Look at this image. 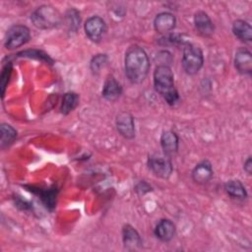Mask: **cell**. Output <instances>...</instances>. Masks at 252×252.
Wrapping results in <instances>:
<instances>
[{
    "mask_svg": "<svg viewBox=\"0 0 252 252\" xmlns=\"http://www.w3.org/2000/svg\"><path fill=\"white\" fill-rule=\"evenodd\" d=\"M101 94L108 101H115L122 94V87L112 75H108L105 79Z\"/></svg>",
    "mask_w": 252,
    "mask_h": 252,
    "instance_id": "obj_13",
    "label": "cell"
},
{
    "mask_svg": "<svg viewBox=\"0 0 252 252\" xmlns=\"http://www.w3.org/2000/svg\"><path fill=\"white\" fill-rule=\"evenodd\" d=\"M233 34L244 42L252 40V28L251 25L244 20H235L232 24Z\"/></svg>",
    "mask_w": 252,
    "mask_h": 252,
    "instance_id": "obj_18",
    "label": "cell"
},
{
    "mask_svg": "<svg viewBox=\"0 0 252 252\" xmlns=\"http://www.w3.org/2000/svg\"><path fill=\"white\" fill-rule=\"evenodd\" d=\"M0 133H1V141L0 147L2 150L9 147L15 139L17 138V131L16 129L8 123H2L0 126Z\"/></svg>",
    "mask_w": 252,
    "mask_h": 252,
    "instance_id": "obj_20",
    "label": "cell"
},
{
    "mask_svg": "<svg viewBox=\"0 0 252 252\" xmlns=\"http://www.w3.org/2000/svg\"><path fill=\"white\" fill-rule=\"evenodd\" d=\"M115 125L118 133L125 139H133L135 137V123L131 113L121 111L117 114Z\"/></svg>",
    "mask_w": 252,
    "mask_h": 252,
    "instance_id": "obj_8",
    "label": "cell"
},
{
    "mask_svg": "<svg viewBox=\"0 0 252 252\" xmlns=\"http://www.w3.org/2000/svg\"><path fill=\"white\" fill-rule=\"evenodd\" d=\"M194 26L198 33L204 37H210L215 32V26L210 16L205 11H197L194 14Z\"/></svg>",
    "mask_w": 252,
    "mask_h": 252,
    "instance_id": "obj_9",
    "label": "cell"
},
{
    "mask_svg": "<svg viewBox=\"0 0 252 252\" xmlns=\"http://www.w3.org/2000/svg\"><path fill=\"white\" fill-rule=\"evenodd\" d=\"M234 66L238 73L242 75H251L252 55L247 48L240 47L236 50L234 55Z\"/></svg>",
    "mask_w": 252,
    "mask_h": 252,
    "instance_id": "obj_10",
    "label": "cell"
},
{
    "mask_svg": "<svg viewBox=\"0 0 252 252\" xmlns=\"http://www.w3.org/2000/svg\"><path fill=\"white\" fill-rule=\"evenodd\" d=\"M32 25L40 30H50L56 28L62 21L60 13L50 5L37 7L31 15Z\"/></svg>",
    "mask_w": 252,
    "mask_h": 252,
    "instance_id": "obj_3",
    "label": "cell"
},
{
    "mask_svg": "<svg viewBox=\"0 0 252 252\" xmlns=\"http://www.w3.org/2000/svg\"><path fill=\"white\" fill-rule=\"evenodd\" d=\"M80 97L79 94L74 92H68L63 95L61 106H60V112L64 115L69 114L71 111H73L78 105H79Z\"/></svg>",
    "mask_w": 252,
    "mask_h": 252,
    "instance_id": "obj_19",
    "label": "cell"
},
{
    "mask_svg": "<svg viewBox=\"0 0 252 252\" xmlns=\"http://www.w3.org/2000/svg\"><path fill=\"white\" fill-rule=\"evenodd\" d=\"M176 25L175 17L168 12H162L156 16L154 20V28L158 33L166 34L171 32Z\"/></svg>",
    "mask_w": 252,
    "mask_h": 252,
    "instance_id": "obj_14",
    "label": "cell"
},
{
    "mask_svg": "<svg viewBox=\"0 0 252 252\" xmlns=\"http://www.w3.org/2000/svg\"><path fill=\"white\" fill-rule=\"evenodd\" d=\"M11 73H12V63L11 62H7L2 69L1 72V76H0V87H1V94L2 96H4L5 94V90L6 87L9 83L10 77H11Z\"/></svg>",
    "mask_w": 252,
    "mask_h": 252,
    "instance_id": "obj_25",
    "label": "cell"
},
{
    "mask_svg": "<svg viewBox=\"0 0 252 252\" xmlns=\"http://www.w3.org/2000/svg\"><path fill=\"white\" fill-rule=\"evenodd\" d=\"M150 60L146 51L138 46H130L124 59V69L128 80L132 84H141L145 81L150 71Z\"/></svg>",
    "mask_w": 252,
    "mask_h": 252,
    "instance_id": "obj_1",
    "label": "cell"
},
{
    "mask_svg": "<svg viewBox=\"0 0 252 252\" xmlns=\"http://www.w3.org/2000/svg\"><path fill=\"white\" fill-rule=\"evenodd\" d=\"M176 232V226L168 219L160 220L156 227H155V235L158 239H159L162 242H168L170 241Z\"/></svg>",
    "mask_w": 252,
    "mask_h": 252,
    "instance_id": "obj_15",
    "label": "cell"
},
{
    "mask_svg": "<svg viewBox=\"0 0 252 252\" xmlns=\"http://www.w3.org/2000/svg\"><path fill=\"white\" fill-rule=\"evenodd\" d=\"M148 167L156 176L163 179L170 177L173 171V166L170 158L166 156H150L148 158Z\"/></svg>",
    "mask_w": 252,
    "mask_h": 252,
    "instance_id": "obj_6",
    "label": "cell"
},
{
    "mask_svg": "<svg viewBox=\"0 0 252 252\" xmlns=\"http://www.w3.org/2000/svg\"><path fill=\"white\" fill-rule=\"evenodd\" d=\"M224 192L232 199L244 200L247 198V191L244 185L238 179H231L224 183Z\"/></svg>",
    "mask_w": 252,
    "mask_h": 252,
    "instance_id": "obj_17",
    "label": "cell"
},
{
    "mask_svg": "<svg viewBox=\"0 0 252 252\" xmlns=\"http://www.w3.org/2000/svg\"><path fill=\"white\" fill-rule=\"evenodd\" d=\"M31 38V32L27 26L14 25L9 28L5 35L4 45L7 49L13 50L26 44Z\"/></svg>",
    "mask_w": 252,
    "mask_h": 252,
    "instance_id": "obj_5",
    "label": "cell"
},
{
    "mask_svg": "<svg viewBox=\"0 0 252 252\" xmlns=\"http://www.w3.org/2000/svg\"><path fill=\"white\" fill-rule=\"evenodd\" d=\"M85 33L88 38L94 42H98L106 32V24L98 16H92L87 19L84 25Z\"/></svg>",
    "mask_w": 252,
    "mask_h": 252,
    "instance_id": "obj_7",
    "label": "cell"
},
{
    "mask_svg": "<svg viewBox=\"0 0 252 252\" xmlns=\"http://www.w3.org/2000/svg\"><path fill=\"white\" fill-rule=\"evenodd\" d=\"M182 67L186 74L195 75L204 64V56L202 49L191 42H186L183 46Z\"/></svg>",
    "mask_w": 252,
    "mask_h": 252,
    "instance_id": "obj_4",
    "label": "cell"
},
{
    "mask_svg": "<svg viewBox=\"0 0 252 252\" xmlns=\"http://www.w3.org/2000/svg\"><path fill=\"white\" fill-rule=\"evenodd\" d=\"M243 169H244V171H245L248 175H251V172H252V159H251V157H250V156H249V157L247 158V159L244 161Z\"/></svg>",
    "mask_w": 252,
    "mask_h": 252,
    "instance_id": "obj_27",
    "label": "cell"
},
{
    "mask_svg": "<svg viewBox=\"0 0 252 252\" xmlns=\"http://www.w3.org/2000/svg\"><path fill=\"white\" fill-rule=\"evenodd\" d=\"M34 193H36L42 203L45 205V207L49 210H52L55 206H56V197H57V193L58 190L55 187L46 189V190H41V189H36V191L32 190Z\"/></svg>",
    "mask_w": 252,
    "mask_h": 252,
    "instance_id": "obj_21",
    "label": "cell"
},
{
    "mask_svg": "<svg viewBox=\"0 0 252 252\" xmlns=\"http://www.w3.org/2000/svg\"><path fill=\"white\" fill-rule=\"evenodd\" d=\"M160 146L164 156L170 158L175 155L179 147V138L177 134L171 130L162 132L160 136Z\"/></svg>",
    "mask_w": 252,
    "mask_h": 252,
    "instance_id": "obj_12",
    "label": "cell"
},
{
    "mask_svg": "<svg viewBox=\"0 0 252 252\" xmlns=\"http://www.w3.org/2000/svg\"><path fill=\"white\" fill-rule=\"evenodd\" d=\"M134 189H135V192L139 196H143V195H145V194H147V193H149V192H151L153 190L152 186L149 183H147L146 181H144V180L140 181L138 184H136Z\"/></svg>",
    "mask_w": 252,
    "mask_h": 252,
    "instance_id": "obj_26",
    "label": "cell"
},
{
    "mask_svg": "<svg viewBox=\"0 0 252 252\" xmlns=\"http://www.w3.org/2000/svg\"><path fill=\"white\" fill-rule=\"evenodd\" d=\"M187 40L183 38L182 34L179 33H166L161 38H159V44L165 46H183Z\"/></svg>",
    "mask_w": 252,
    "mask_h": 252,
    "instance_id": "obj_22",
    "label": "cell"
},
{
    "mask_svg": "<svg viewBox=\"0 0 252 252\" xmlns=\"http://www.w3.org/2000/svg\"><path fill=\"white\" fill-rule=\"evenodd\" d=\"M65 22L69 32H77L80 27V13L76 9H70L65 14Z\"/></svg>",
    "mask_w": 252,
    "mask_h": 252,
    "instance_id": "obj_23",
    "label": "cell"
},
{
    "mask_svg": "<svg viewBox=\"0 0 252 252\" xmlns=\"http://www.w3.org/2000/svg\"><path fill=\"white\" fill-rule=\"evenodd\" d=\"M214 171L212 163L209 160H202L193 168L191 172L192 180L197 184H206L213 177Z\"/></svg>",
    "mask_w": 252,
    "mask_h": 252,
    "instance_id": "obj_11",
    "label": "cell"
},
{
    "mask_svg": "<svg viewBox=\"0 0 252 252\" xmlns=\"http://www.w3.org/2000/svg\"><path fill=\"white\" fill-rule=\"evenodd\" d=\"M155 90L169 104H175L179 99V94L174 85V76L168 65H158L154 71Z\"/></svg>",
    "mask_w": 252,
    "mask_h": 252,
    "instance_id": "obj_2",
    "label": "cell"
},
{
    "mask_svg": "<svg viewBox=\"0 0 252 252\" xmlns=\"http://www.w3.org/2000/svg\"><path fill=\"white\" fill-rule=\"evenodd\" d=\"M122 240L127 249H136L142 244V239L139 232L131 224H125L123 226Z\"/></svg>",
    "mask_w": 252,
    "mask_h": 252,
    "instance_id": "obj_16",
    "label": "cell"
},
{
    "mask_svg": "<svg viewBox=\"0 0 252 252\" xmlns=\"http://www.w3.org/2000/svg\"><path fill=\"white\" fill-rule=\"evenodd\" d=\"M107 56L106 54H96L94 56L90 62V68L93 73L97 74L99 71L107 64Z\"/></svg>",
    "mask_w": 252,
    "mask_h": 252,
    "instance_id": "obj_24",
    "label": "cell"
}]
</instances>
